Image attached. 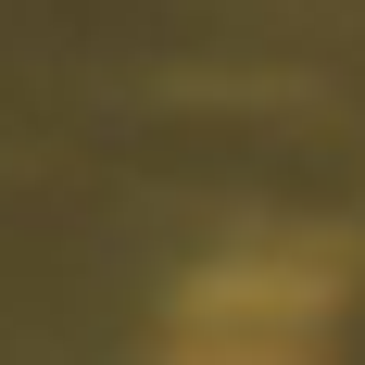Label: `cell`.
Returning a JSON list of instances; mask_svg holds the SVG:
<instances>
[{"label": "cell", "instance_id": "6da1fadb", "mask_svg": "<svg viewBox=\"0 0 365 365\" xmlns=\"http://www.w3.org/2000/svg\"><path fill=\"white\" fill-rule=\"evenodd\" d=\"M328 340V277L302 252H240L177 302V365H302Z\"/></svg>", "mask_w": 365, "mask_h": 365}]
</instances>
